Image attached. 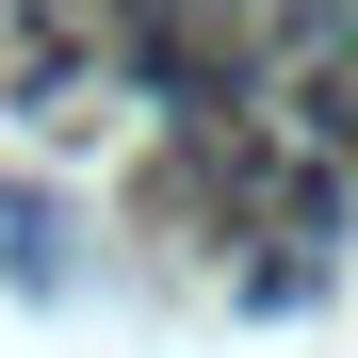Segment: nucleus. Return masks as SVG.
I'll list each match as a JSON object with an SVG mask.
<instances>
[{
	"mask_svg": "<svg viewBox=\"0 0 358 358\" xmlns=\"http://www.w3.org/2000/svg\"><path fill=\"white\" fill-rule=\"evenodd\" d=\"M293 131H310L326 163H358V66H342V49H326L310 82H293Z\"/></svg>",
	"mask_w": 358,
	"mask_h": 358,
	"instance_id": "f257e3e1",
	"label": "nucleus"
},
{
	"mask_svg": "<svg viewBox=\"0 0 358 358\" xmlns=\"http://www.w3.org/2000/svg\"><path fill=\"white\" fill-rule=\"evenodd\" d=\"M342 66H358V0H342Z\"/></svg>",
	"mask_w": 358,
	"mask_h": 358,
	"instance_id": "f03ea898",
	"label": "nucleus"
}]
</instances>
